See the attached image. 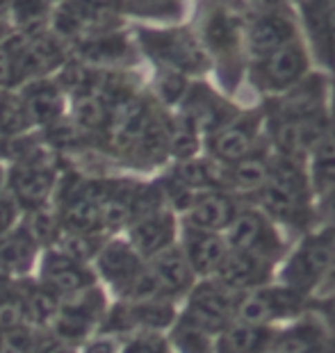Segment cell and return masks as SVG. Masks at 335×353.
Segmentation results:
<instances>
[{
    "instance_id": "obj_22",
    "label": "cell",
    "mask_w": 335,
    "mask_h": 353,
    "mask_svg": "<svg viewBox=\"0 0 335 353\" xmlns=\"http://www.w3.org/2000/svg\"><path fill=\"white\" fill-rule=\"evenodd\" d=\"M233 110L223 103L219 96H214L210 89L205 87H194L185 99L183 108V119L187 121L194 130L201 134H212L214 130H219L221 125H226L228 121H233Z\"/></svg>"
},
{
    "instance_id": "obj_49",
    "label": "cell",
    "mask_w": 335,
    "mask_h": 353,
    "mask_svg": "<svg viewBox=\"0 0 335 353\" xmlns=\"http://www.w3.org/2000/svg\"><path fill=\"white\" fill-rule=\"evenodd\" d=\"M5 187H7V169L0 164V194L5 192Z\"/></svg>"
},
{
    "instance_id": "obj_4",
    "label": "cell",
    "mask_w": 335,
    "mask_h": 353,
    "mask_svg": "<svg viewBox=\"0 0 335 353\" xmlns=\"http://www.w3.org/2000/svg\"><path fill=\"white\" fill-rule=\"evenodd\" d=\"M230 251H240L263 258L272 265H281L290 249L285 232L274 223L265 212H260L256 205H244L235 214L233 223L223 232Z\"/></svg>"
},
{
    "instance_id": "obj_47",
    "label": "cell",
    "mask_w": 335,
    "mask_h": 353,
    "mask_svg": "<svg viewBox=\"0 0 335 353\" xmlns=\"http://www.w3.org/2000/svg\"><path fill=\"white\" fill-rule=\"evenodd\" d=\"M329 294H335V244H333V260L329 265V272H326V276L322 278V283H319V288L315 294H312V299L329 296Z\"/></svg>"
},
{
    "instance_id": "obj_6",
    "label": "cell",
    "mask_w": 335,
    "mask_h": 353,
    "mask_svg": "<svg viewBox=\"0 0 335 353\" xmlns=\"http://www.w3.org/2000/svg\"><path fill=\"white\" fill-rule=\"evenodd\" d=\"M110 305L108 292L99 283L76 294L62 296L57 303V312L50 330L62 340L78 344L94 335L101 326V319Z\"/></svg>"
},
{
    "instance_id": "obj_30",
    "label": "cell",
    "mask_w": 335,
    "mask_h": 353,
    "mask_svg": "<svg viewBox=\"0 0 335 353\" xmlns=\"http://www.w3.org/2000/svg\"><path fill=\"white\" fill-rule=\"evenodd\" d=\"M78 55L87 64H114L130 55V43L119 32H96L80 41Z\"/></svg>"
},
{
    "instance_id": "obj_50",
    "label": "cell",
    "mask_w": 335,
    "mask_h": 353,
    "mask_svg": "<svg viewBox=\"0 0 335 353\" xmlns=\"http://www.w3.org/2000/svg\"><path fill=\"white\" fill-rule=\"evenodd\" d=\"M10 10V0H0V17H3V12Z\"/></svg>"
},
{
    "instance_id": "obj_48",
    "label": "cell",
    "mask_w": 335,
    "mask_h": 353,
    "mask_svg": "<svg viewBox=\"0 0 335 353\" xmlns=\"http://www.w3.org/2000/svg\"><path fill=\"white\" fill-rule=\"evenodd\" d=\"M7 37H10V26H7L3 21V17H0V43H3Z\"/></svg>"
},
{
    "instance_id": "obj_44",
    "label": "cell",
    "mask_w": 335,
    "mask_h": 353,
    "mask_svg": "<svg viewBox=\"0 0 335 353\" xmlns=\"http://www.w3.org/2000/svg\"><path fill=\"white\" fill-rule=\"evenodd\" d=\"M125 3L144 14H167L169 10L178 12L176 0H125Z\"/></svg>"
},
{
    "instance_id": "obj_39",
    "label": "cell",
    "mask_w": 335,
    "mask_h": 353,
    "mask_svg": "<svg viewBox=\"0 0 335 353\" xmlns=\"http://www.w3.org/2000/svg\"><path fill=\"white\" fill-rule=\"evenodd\" d=\"M21 214H23V208L19 205V201L10 192L0 194V237L19 226Z\"/></svg>"
},
{
    "instance_id": "obj_25",
    "label": "cell",
    "mask_w": 335,
    "mask_h": 353,
    "mask_svg": "<svg viewBox=\"0 0 335 353\" xmlns=\"http://www.w3.org/2000/svg\"><path fill=\"white\" fill-rule=\"evenodd\" d=\"M270 160L272 155L256 148L242 160L226 164V192L235 194L237 199L256 196L270 176Z\"/></svg>"
},
{
    "instance_id": "obj_35",
    "label": "cell",
    "mask_w": 335,
    "mask_h": 353,
    "mask_svg": "<svg viewBox=\"0 0 335 353\" xmlns=\"http://www.w3.org/2000/svg\"><path fill=\"white\" fill-rule=\"evenodd\" d=\"M32 125L26 103L21 96L0 94V130L7 134H21Z\"/></svg>"
},
{
    "instance_id": "obj_24",
    "label": "cell",
    "mask_w": 335,
    "mask_h": 353,
    "mask_svg": "<svg viewBox=\"0 0 335 353\" xmlns=\"http://www.w3.org/2000/svg\"><path fill=\"white\" fill-rule=\"evenodd\" d=\"M125 303V314H128L130 335L148 330V333H169V328L178 319V303L167 301V299H137V301Z\"/></svg>"
},
{
    "instance_id": "obj_7",
    "label": "cell",
    "mask_w": 335,
    "mask_h": 353,
    "mask_svg": "<svg viewBox=\"0 0 335 353\" xmlns=\"http://www.w3.org/2000/svg\"><path fill=\"white\" fill-rule=\"evenodd\" d=\"M146 260L132 249L125 237L105 239L94 258V272L116 299H128L135 290Z\"/></svg>"
},
{
    "instance_id": "obj_42",
    "label": "cell",
    "mask_w": 335,
    "mask_h": 353,
    "mask_svg": "<svg viewBox=\"0 0 335 353\" xmlns=\"http://www.w3.org/2000/svg\"><path fill=\"white\" fill-rule=\"evenodd\" d=\"M185 89H187V85H185L183 76L178 71H165L160 76V94L162 99H165L167 103H176L181 101L185 96Z\"/></svg>"
},
{
    "instance_id": "obj_18",
    "label": "cell",
    "mask_w": 335,
    "mask_h": 353,
    "mask_svg": "<svg viewBox=\"0 0 335 353\" xmlns=\"http://www.w3.org/2000/svg\"><path fill=\"white\" fill-rule=\"evenodd\" d=\"M258 146V117L233 119L219 130L207 134V151L212 160L233 164L253 153Z\"/></svg>"
},
{
    "instance_id": "obj_38",
    "label": "cell",
    "mask_w": 335,
    "mask_h": 353,
    "mask_svg": "<svg viewBox=\"0 0 335 353\" xmlns=\"http://www.w3.org/2000/svg\"><path fill=\"white\" fill-rule=\"evenodd\" d=\"M10 10L19 26H39L48 12V0H10Z\"/></svg>"
},
{
    "instance_id": "obj_17",
    "label": "cell",
    "mask_w": 335,
    "mask_h": 353,
    "mask_svg": "<svg viewBox=\"0 0 335 353\" xmlns=\"http://www.w3.org/2000/svg\"><path fill=\"white\" fill-rule=\"evenodd\" d=\"M276 269H278L276 265H272V262H267L263 258L228 249L219 272L212 278H217L219 283L237 292V294H244V292H251L276 281Z\"/></svg>"
},
{
    "instance_id": "obj_15",
    "label": "cell",
    "mask_w": 335,
    "mask_h": 353,
    "mask_svg": "<svg viewBox=\"0 0 335 353\" xmlns=\"http://www.w3.org/2000/svg\"><path fill=\"white\" fill-rule=\"evenodd\" d=\"M178 246L192 267V272L199 278H212L219 272L223 258L228 253V244L223 232H210L192 228L181 223V235H178Z\"/></svg>"
},
{
    "instance_id": "obj_37",
    "label": "cell",
    "mask_w": 335,
    "mask_h": 353,
    "mask_svg": "<svg viewBox=\"0 0 335 353\" xmlns=\"http://www.w3.org/2000/svg\"><path fill=\"white\" fill-rule=\"evenodd\" d=\"M119 353H174L167 333H132L121 342V351Z\"/></svg>"
},
{
    "instance_id": "obj_12",
    "label": "cell",
    "mask_w": 335,
    "mask_h": 353,
    "mask_svg": "<svg viewBox=\"0 0 335 353\" xmlns=\"http://www.w3.org/2000/svg\"><path fill=\"white\" fill-rule=\"evenodd\" d=\"M178 235H181V221L171 208H160L141 214L125 228V239L144 260H151L153 255L176 246Z\"/></svg>"
},
{
    "instance_id": "obj_20",
    "label": "cell",
    "mask_w": 335,
    "mask_h": 353,
    "mask_svg": "<svg viewBox=\"0 0 335 353\" xmlns=\"http://www.w3.org/2000/svg\"><path fill=\"white\" fill-rule=\"evenodd\" d=\"M39 253V242L32 237L26 223H19L17 228L0 237V274L12 278L30 276L37 267Z\"/></svg>"
},
{
    "instance_id": "obj_28",
    "label": "cell",
    "mask_w": 335,
    "mask_h": 353,
    "mask_svg": "<svg viewBox=\"0 0 335 353\" xmlns=\"http://www.w3.org/2000/svg\"><path fill=\"white\" fill-rule=\"evenodd\" d=\"M308 180L315 196H322L335 187V125H329L312 146Z\"/></svg>"
},
{
    "instance_id": "obj_3",
    "label": "cell",
    "mask_w": 335,
    "mask_h": 353,
    "mask_svg": "<svg viewBox=\"0 0 335 353\" xmlns=\"http://www.w3.org/2000/svg\"><path fill=\"white\" fill-rule=\"evenodd\" d=\"M240 296L242 294L226 288L217 278H201L181 301L178 321L214 337L235 319Z\"/></svg>"
},
{
    "instance_id": "obj_8",
    "label": "cell",
    "mask_w": 335,
    "mask_h": 353,
    "mask_svg": "<svg viewBox=\"0 0 335 353\" xmlns=\"http://www.w3.org/2000/svg\"><path fill=\"white\" fill-rule=\"evenodd\" d=\"M34 272L37 281L48 292H53L57 299L76 294L99 283V276L89 262L73 258L59 246H48L39 253Z\"/></svg>"
},
{
    "instance_id": "obj_33",
    "label": "cell",
    "mask_w": 335,
    "mask_h": 353,
    "mask_svg": "<svg viewBox=\"0 0 335 353\" xmlns=\"http://www.w3.org/2000/svg\"><path fill=\"white\" fill-rule=\"evenodd\" d=\"M108 121H110V108L96 92L73 96V123L80 130H89V132L105 130Z\"/></svg>"
},
{
    "instance_id": "obj_14",
    "label": "cell",
    "mask_w": 335,
    "mask_h": 353,
    "mask_svg": "<svg viewBox=\"0 0 335 353\" xmlns=\"http://www.w3.org/2000/svg\"><path fill=\"white\" fill-rule=\"evenodd\" d=\"M242 201L226 190H205L196 192L190 208L183 212L185 226L210 230V232H226L233 223L235 214L240 212Z\"/></svg>"
},
{
    "instance_id": "obj_41",
    "label": "cell",
    "mask_w": 335,
    "mask_h": 353,
    "mask_svg": "<svg viewBox=\"0 0 335 353\" xmlns=\"http://www.w3.org/2000/svg\"><path fill=\"white\" fill-rule=\"evenodd\" d=\"M121 351V337L96 333L89 335L85 342L78 344V353H119Z\"/></svg>"
},
{
    "instance_id": "obj_51",
    "label": "cell",
    "mask_w": 335,
    "mask_h": 353,
    "mask_svg": "<svg viewBox=\"0 0 335 353\" xmlns=\"http://www.w3.org/2000/svg\"><path fill=\"white\" fill-rule=\"evenodd\" d=\"M5 351V340H3V333H0V353Z\"/></svg>"
},
{
    "instance_id": "obj_13",
    "label": "cell",
    "mask_w": 335,
    "mask_h": 353,
    "mask_svg": "<svg viewBox=\"0 0 335 353\" xmlns=\"http://www.w3.org/2000/svg\"><path fill=\"white\" fill-rule=\"evenodd\" d=\"M324 114L315 117H285V114H274L272 117V141L276 148V155L292 157V160L303 162L312 151V146L317 144V139L322 137L326 130Z\"/></svg>"
},
{
    "instance_id": "obj_32",
    "label": "cell",
    "mask_w": 335,
    "mask_h": 353,
    "mask_svg": "<svg viewBox=\"0 0 335 353\" xmlns=\"http://www.w3.org/2000/svg\"><path fill=\"white\" fill-rule=\"evenodd\" d=\"M242 23L233 10H214L205 21V41L219 55H228L240 46Z\"/></svg>"
},
{
    "instance_id": "obj_43",
    "label": "cell",
    "mask_w": 335,
    "mask_h": 353,
    "mask_svg": "<svg viewBox=\"0 0 335 353\" xmlns=\"http://www.w3.org/2000/svg\"><path fill=\"white\" fill-rule=\"evenodd\" d=\"M315 216L322 226L335 228V187L319 196V205L315 208Z\"/></svg>"
},
{
    "instance_id": "obj_34",
    "label": "cell",
    "mask_w": 335,
    "mask_h": 353,
    "mask_svg": "<svg viewBox=\"0 0 335 353\" xmlns=\"http://www.w3.org/2000/svg\"><path fill=\"white\" fill-rule=\"evenodd\" d=\"M96 73L92 71V66L83 62H69L59 69L57 76V87L62 92H69L73 96L80 94H94L96 92Z\"/></svg>"
},
{
    "instance_id": "obj_46",
    "label": "cell",
    "mask_w": 335,
    "mask_h": 353,
    "mask_svg": "<svg viewBox=\"0 0 335 353\" xmlns=\"http://www.w3.org/2000/svg\"><path fill=\"white\" fill-rule=\"evenodd\" d=\"M14 290H17V278L0 274V310L14 303Z\"/></svg>"
},
{
    "instance_id": "obj_11",
    "label": "cell",
    "mask_w": 335,
    "mask_h": 353,
    "mask_svg": "<svg viewBox=\"0 0 335 353\" xmlns=\"http://www.w3.org/2000/svg\"><path fill=\"white\" fill-rule=\"evenodd\" d=\"M123 10V0H66L55 14V30L62 37L108 32Z\"/></svg>"
},
{
    "instance_id": "obj_45",
    "label": "cell",
    "mask_w": 335,
    "mask_h": 353,
    "mask_svg": "<svg viewBox=\"0 0 335 353\" xmlns=\"http://www.w3.org/2000/svg\"><path fill=\"white\" fill-rule=\"evenodd\" d=\"M17 82V71H14V57L7 43H0V87H10Z\"/></svg>"
},
{
    "instance_id": "obj_26",
    "label": "cell",
    "mask_w": 335,
    "mask_h": 353,
    "mask_svg": "<svg viewBox=\"0 0 335 353\" xmlns=\"http://www.w3.org/2000/svg\"><path fill=\"white\" fill-rule=\"evenodd\" d=\"M21 99L26 103L30 121L39 125H53L62 117V89L50 80H30Z\"/></svg>"
},
{
    "instance_id": "obj_52",
    "label": "cell",
    "mask_w": 335,
    "mask_h": 353,
    "mask_svg": "<svg viewBox=\"0 0 335 353\" xmlns=\"http://www.w3.org/2000/svg\"><path fill=\"white\" fill-rule=\"evenodd\" d=\"M3 353H17V351H10V349H5Z\"/></svg>"
},
{
    "instance_id": "obj_29",
    "label": "cell",
    "mask_w": 335,
    "mask_h": 353,
    "mask_svg": "<svg viewBox=\"0 0 335 353\" xmlns=\"http://www.w3.org/2000/svg\"><path fill=\"white\" fill-rule=\"evenodd\" d=\"M274 114H285V117L324 114V82L319 78H308L301 85L296 82L292 92L276 105Z\"/></svg>"
},
{
    "instance_id": "obj_27",
    "label": "cell",
    "mask_w": 335,
    "mask_h": 353,
    "mask_svg": "<svg viewBox=\"0 0 335 353\" xmlns=\"http://www.w3.org/2000/svg\"><path fill=\"white\" fill-rule=\"evenodd\" d=\"M306 21L319 57L335 66V0H310L306 5Z\"/></svg>"
},
{
    "instance_id": "obj_21",
    "label": "cell",
    "mask_w": 335,
    "mask_h": 353,
    "mask_svg": "<svg viewBox=\"0 0 335 353\" xmlns=\"http://www.w3.org/2000/svg\"><path fill=\"white\" fill-rule=\"evenodd\" d=\"M278 328L233 319L212 340V353H265Z\"/></svg>"
},
{
    "instance_id": "obj_16",
    "label": "cell",
    "mask_w": 335,
    "mask_h": 353,
    "mask_svg": "<svg viewBox=\"0 0 335 353\" xmlns=\"http://www.w3.org/2000/svg\"><path fill=\"white\" fill-rule=\"evenodd\" d=\"M7 185L19 205L32 212V210L46 208L48 199L55 192L57 176L43 162H21L7 174Z\"/></svg>"
},
{
    "instance_id": "obj_40",
    "label": "cell",
    "mask_w": 335,
    "mask_h": 353,
    "mask_svg": "<svg viewBox=\"0 0 335 353\" xmlns=\"http://www.w3.org/2000/svg\"><path fill=\"white\" fill-rule=\"evenodd\" d=\"M30 353H78V347L57 337L53 330H41Z\"/></svg>"
},
{
    "instance_id": "obj_1",
    "label": "cell",
    "mask_w": 335,
    "mask_h": 353,
    "mask_svg": "<svg viewBox=\"0 0 335 353\" xmlns=\"http://www.w3.org/2000/svg\"><path fill=\"white\" fill-rule=\"evenodd\" d=\"M312 196H315V192L310 187L303 162L292 160V157L272 155L267 183L256 196H251V201L281 230L299 232L301 237L317 223Z\"/></svg>"
},
{
    "instance_id": "obj_23",
    "label": "cell",
    "mask_w": 335,
    "mask_h": 353,
    "mask_svg": "<svg viewBox=\"0 0 335 353\" xmlns=\"http://www.w3.org/2000/svg\"><path fill=\"white\" fill-rule=\"evenodd\" d=\"M296 30L283 12L270 10L258 14L249 26V48L258 59L294 41Z\"/></svg>"
},
{
    "instance_id": "obj_19",
    "label": "cell",
    "mask_w": 335,
    "mask_h": 353,
    "mask_svg": "<svg viewBox=\"0 0 335 353\" xmlns=\"http://www.w3.org/2000/svg\"><path fill=\"white\" fill-rule=\"evenodd\" d=\"M306 66V52L296 41H290L283 48L258 59L256 78L267 89H287L301 82Z\"/></svg>"
},
{
    "instance_id": "obj_10",
    "label": "cell",
    "mask_w": 335,
    "mask_h": 353,
    "mask_svg": "<svg viewBox=\"0 0 335 353\" xmlns=\"http://www.w3.org/2000/svg\"><path fill=\"white\" fill-rule=\"evenodd\" d=\"M7 48L14 57V71L19 80H39L46 73L64 64L62 46L55 37L41 32H28L23 37H7Z\"/></svg>"
},
{
    "instance_id": "obj_2",
    "label": "cell",
    "mask_w": 335,
    "mask_h": 353,
    "mask_svg": "<svg viewBox=\"0 0 335 353\" xmlns=\"http://www.w3.org/2000/svg\"><path fill=\"white\" fill-rule=\"evenodd\" d=\"M333 244H335V228L319 226L296 239L281 260L276 269V281L296 290L299 294L312 299L317 292L322 278L329 272L333 260Z\"/></svg>"
},
{
    "instance_id": "obj_31",
    "label": "cell",
    "mask_w": 335,
    "mask_h": 353,
    "mask_svg": "<svg viewBox=\"0 0 335 353\" xmlns=\"http://www.w3.org/2000/svg\"><path fill=\"white\" fill-rule=\"evenodd\" d=\"M130 153L144 164H158L165 160L169 155V121L153 112Z\"/></svg>"
},
{
    "instance_id": "obj_36",
    "label": "cell",
    "mask_w": 335,
    "mask_h": 353,
    "mask_svg": "<svg viewBox=\"0 0 335 353\" xmlns=\"http://www.w3.org/2000/svg\"><path fill=\"white\" fill-rule=\"evenodd\" d=\"M28 230L32 232V237L39 242L41 249L55 246L59 235H62V223H59V214H53L46 208L32 210L30 212V221H26Z\"/></svg>"
},
{
    "instance_id": "obj_9",
    "label": "cell",
    "mask_w": 335,
    "mask_h": 353,
    "mask_svg": "<svg viewBox=\"0 0 335 353\" xmlns=\"http://www.w3.org/2000/svg\"><path fill=\"white\" fill-rule=\"evenodd\" d=\"M144 46L158 62L167 64L178 73H201L207 69V55L203 46L187 30H162V32H141Z\"/></svg>"
},
{
    "instance_id": "obj_5",
    "label": "cell",
    "mask_w": 335,
    "mask_h": 353,
    "mask_svg": "<svg viewBox=\"0 0 335 353\" xmlns=\"http://www.w3.org/2000/svg\"><path fill=\"white\" fill-rule=\"evenodd\" d=\"M308 301L310 299L299 294L296 290L278 281H272L263 288L244 292L240 301H237L235 319L258 326L281 328L290 321L299 319L308 310Z\"/></svg>"
}]
</instances>
